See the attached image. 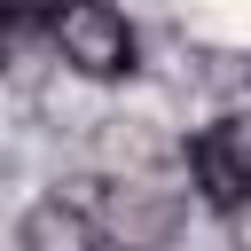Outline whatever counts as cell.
I'll return each instance as SVG.
<instances>
[{
    "mask_svg": "<svg viewBox=\"0 0 251 251\" xmlns=\"http://www.w3.org/2000/svg\"><path fill=\"white\" fill-rule=\"evenodd\" d=\"M47 47L94 86H118L141 71V31L126 24L118 0H63V16L47 24Z\"/></svg>",
    "mask_w": 251,
    "mask_h": 251,
    "instance_id": "6da1fadb",
    "label": "cell"
},
{
    "mask_svg": "<svg viewBox=\"0 0 251 251\" xmlns=\"http://www.w3.org/2000/svg\"><path fill=\"white\" fill-rule=\"evenodd\" d=\"M94 220H102L110 251H173L180 227H188V196L165 188V180H118Z\"/></svg>",
    "mask_w": 251,
    "mask_h": 251,
    "instance_id": "3957f363",
    "label": "cell"
},
{
    "mask_svg": "<svg viewBox=\"0 0 251 251\" xmlns=\"http://www.w3.org/2000/svg\"><path fill=\"white\" fill-rule=\"evenodd\" d=\"M55 16H63V0H0V24H8L16 39H24V31H39V39H47V24H55Z\"/></svg>",
    "mask_w": 251,
    "mask_h": 251,
    "instance_id": "5b68a950",
    "label": "cell"
},
{
    "mask_svg": "<svg viewBox=\"0 0 251 251\" xmlns=\"http://www.w3.org/2000/svg\"><path fill=\"white\" fill-rule=\"evenodd\" d=\"M16 251H110V243H102L94 204H78V196H39V204L16 220Z\"/></svg>",
    "mask_w": 251,
    "mask_h": 251,
    "instance_id": "277c9868",
    "label": "cell"
},
{
    "mask_svg": "<svg viewBox=\"0 0 251 251\" xmlns=\"http://www.w3.org/2000/svg\"><path fill=\"white\" fill-rule=\"evenodd\" d=\"M188 180H196V196H204L220 220L251 212V110H220V118L196 126V141H188Z\"/></svg>",
    "mask_w": 251,
    "mask_h": 251,
    "instance_id": "7a4b0ae2",
    "label": "cell"
},
{
    "mask_svg": "<svg viewBox=\"0 0 251 251\" xmlns=\"http://www.w3.org/2000/svg\"><path fill=\"white\" fill-rule=\"evenodd\" d=\"M8 47H16V31H8V24H0V71H8Z\"/></svg>",
    "mask_w": 251,
    "mask_h": 251,
    "instance_id": "8992f818",
    "label": "cell"
}]
</instances>
